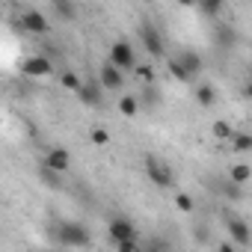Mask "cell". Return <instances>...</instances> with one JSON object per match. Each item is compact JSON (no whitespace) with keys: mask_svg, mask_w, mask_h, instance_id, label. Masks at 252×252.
I'll use <instances>...</instances> for the list:
<instances>
[{"mask_svg":"<svg viewBox=\"0 0 252 252\" xmlns=\"http://www.w3.org/2000/svg\"><path fill=\"white\" fill-rule=\"evenodd\" d=\"M134 74L143 80V86H146V83H155V68H152V63H146V65L137 63V65H134Z\"/></svg>","mask_w":252,"mask_h":252,"instance_id":"25","label":"cell"},{"mask_svg":"<svg viewBox=\"0 0 252 252\" xmlns=\"http://www.w3.org/2000/svg\"><path fill=\"white\" fill-rule=\"evenodd\" d=\"M42 163L48 166V169H57V172H68V166H71V155H68V149H48V155L42 158Z\"/></svg>","mask_w":252,"mask_h":252,"instance_id":"12","label":"cell"},{"mask_svg":"<svg viewBox=\"0 0 252 252\" xmlns=\"http://www.w3.org/2000/svg\"><path fill=\"white\" fill-rule=\"evenodd\" d=\"M21 71L27 74V77H48V74H54V63L48 60V57H27L24 63H21Z\"/></svg>","mask_w":252,"mask_h":252,"instance_id":"9","label":"cell"},{"mask_svg":"<svg viewBox=\"0 0 252 252\" xmlns=\"http://www.w3.org/2000/svg\"><path fill=\"white\" fill-rule=\"evenodd\" d=\"M140 39H143V48L149 51V57L152 60H163L166 57V45H163V36H160V30L155 27V24H143L140 27Z\"/></svg>","mask_w":252,"mask_h":252,"instance_id":"4","label":"cell"},{"mask_svg":"<svg viewBox=\"0 0 252 252\" xmlns=\"http://www.w3.org/2000/svg\"><path fill=\"white\" fill-rule=\"evenodd\" d=\"M228 143H231V149H234V152H240V155L252 152V134H237V131H234V137H231Z\"/></svg>","mask_w":252,"mask_h":252,"instance_id":"22","label":"cell"},{"mask_svg":"<svg viewBox=\"0 0 252 252\" xmlns=\"http://www.w3.org/2000/svg\"><path fill=\"white\" fill-rule=\"evenodd\" d=\"M60 83H63V89L77 92V86H80L83 80H80V74H74V71H63V74H60Z\"/></svg>","mask_w":252,"mask_h":252,"instance_id":"24","label":"cell"},{"mask_svg":"<svg viewBox=\"0 0 252 252\" xmlns=\"http://www.w3.org/2000/svg\"><path fill=\"white\" fill-rule=\"evenodd\" d=\"M222 196H225L228 202H240L246 193H243V184H237V181H225V184H222Z\"/></svg>","mask_w":252,"mask_h":252,"instance_id":"23","label":"cell"},{"mask_svg":"<svg viewBox=\"0 0 252 252\" xmlns=\"http://www.w3.org/2000/svg\"><path fill=\"white\" fill-rule=\"evenodd\" d=\"M39 181H42L45 187H51V190H63V172L48 169L45 163H42V169H39Z\"/></svg>","mask_w":252,"mask_h":252,"instance_id":"16","label":"cell"},{"mask_svg":"<svg viewBox=\"0 0 252 252\" xmlns=\"http://www.w3.org/2000/svg\"><path fill=\"white\" fill-rule=\"evenodd\" d=\"M54 240L60 246H92V234L83 222H71V220H63L57 222L54 228Z\"/></svg>","mask_w":252,"mask_h":252,"instance_id":"1","label":"cell"},{"mask_svg":"<svg viewBox=\"0 0 252 252\" xmlns=\"http://www.w3.org/2000/svg\"><path fill=\"white\" fill-rule=\"evenodd\" d=\"M222 3H225V0H196V6H199V12L205 18H217L220 9H222Z\"/></svg>","mask_w":252,"mask_h":252,"instance_id":"19","label":"cell"},{"mask_svg":"<svg viewBox=\"0 0 252 252\" xmlns=\"http://www.w3.org/2000/svg\"><path fill=\"white\" fill-rule=\"evenodd\" d=\"M196 243H208V228H205V231H202V228L196 231Z\"/></svg>","mask_w":252,"mask_h":252,"instance_id":"30","label":"cell"},{"mask_svg":"<svg viewBox=\"0 0 252 252\" xmlns=\"http://www.w3.org/2000/svg\"><path fill=\"white\" fill-rule=\"evenodd\" d=\"M181 6H196V0H178Z\"/></svg>","mask_w":252,"mask_h":252,"instance_id":"32","label":"cell"},{"mask_svg":"<svg viewBox=\"0 0 252 252\" xmlns=\"http://www.w3.org/2000/svg\"><path fill=\"white\" fill-rule=\"evenodd\" d=\"M119 113H122L125 119H134V116L140 113V98H134V95H122V98H119Z\"/></svg>","mask_w":252,"mask_h":252,"instance_id":"17","label":"cell"},{"mask_svg":"<svg viewBox=\"0 0 252 252\" xmlns=\"http://www.w3.org/2000/svg\"><path fill=\"white\" fill-rule=\"evenodd\" d=\"M89 140H92L95 146H110V131H104V128H92V131H89Z\"/></svg>","mask_w":252,"mask_h":252,"instance_id":"27","label":"cell"},{"mask_svg":"<svg viewBox=\"0 0 252 252\" xmlns=\"http://www.w3.org/2000/svg\"><path fill=\"white\" fill-rule=\"evenodd\" d=\"M196 101H199V107H214V101H217V89H214V83H208V80H202V83H196Z\"/></svg>","mask_w":252,"mask_h":252,"instance_id":"14","label":"cell"},{"mask_svg":"<svg viewBox=\"0 0 252 252\" xmlns=\"http://www.w3.org/2000/svg\"><path fill=\"white\" fill-rule=\"evenodd\" d=\"M18 27H21L24 33H30V36H45V33H48V18H45L39 9H27V12L21 15Z\"/></svg>","mask_w":252,"mask_h":252,"instance_id":"7","label":"cell"},{"mask_svg":"<svg viewBox=\"0 0 252 252\" xmlns=\"http://www.w3.org/2000/svg\"><path fill=\"white\" fill-rule=\"evenodd\" d=\"M175 208H178L181 214H190V211L196 208V205H193V196H190V193H178V196H175Z\"/></svg>","mask_w":252,"mask_h":252,"instance_id":"26","label":"cell"},{"mask_svg":"<svg viewBox=\"0 0 252 252\" xmlns=\"http://www.w3.org/2000/svg\"><path fill=\"white\" fill-rule=\"evenodd\" d=\"M214 36H217V45H220V48H234V45H237V30L228 27V24H220Z\"/></svg>","mask_w":252,"mask_h":252,"instance_id":"15","label":"cell"},{"mask_svg":"<svg viewBox=\"0 0 252 252\" xmlns=\"http://www.w3.org/2000/svg\"><path fill=\"white\" fill-rule=\"evenodd\" d=\"M77 98H80V104H86V107H98L101 98H104V86H101L98 80H83V83L77 86Z\"/></svg>","mask_w":252,"mask_h":252,"instance_id":"11","label":"cell"},{"mask_svg":"<svg viewBox=\"0 0 252 252\" xmlns=\"http://www.w3.org/2000/svg\"><path fill=\"white\" fill-rule=\"evenodd\" d=\"M116 249L119 252H140V243H137V237H125V240H116Z\"/></svg>","mask_w":252,"mask_h":252,"instance_id":"28","label":"cell"},{"mask_svg":"<svg viewBox=\"0 0 252 252\" xmlns=\"http://www.w3.org/2000/svg\"><path fill=\"white\" fill-rule=\"evenodd\" d=\"M175 60L184 65V71L193 77V83H196V80H199V74L205 71V60H202V54H199V51H193V48L178 51V54H175Z\"/></svg>","mask_w":252,"mask_h":252,"instance_id":"6","label":"cell"},{"mask_svg":"<svg viewBox=\"0 0 252 252\" xmlns=\"http://www.w3.org/2000/svg\"><path fill=\"white\" fill-rule=\"evenodd\" d=\"M252 178V169H249V163H234L231 169H228V181H237V184H246Z\"/></svg>","mask_w":252,"mask_h":252,"instance_id":"20","label":"cell"},{"mask_svg":"<svg viewBox=\"0 0 252 252\" xmlns=\"http://www.w3.org/2000/svg\"><path fill=\"white\" fill-rule=\"evenodd\" d=\"M98 83H101L104 89H110V92H119V89H125V71H119L116 65L104 63L101 71H98Z\"/></svg>","mask_w":252,"mask_h":252,"instance_id":"10","label":"cell"},{"mask_svg":"<svg viewBox=\"0 0 252 252\" xmlns=\"http://www.w3.org/2000/svg\"><path fill=\"white\" fill-rule=\"evenodd\" d=\"M107 63H110V65H116L119 71H134V65H137L134 45H131V42H125V39H116V42L110 45Z\"/></svg>","mask_w":252,"mask_h":252,"instance_id":"2","label":"cell"},{"mask_svg":"<svg viewBox=\"0 0 252 252\" xmlns=\"http://www.w3.org/2000/svg\"><path fill=\"white\" fill-rule=\"evenodd\" d=\"M211 134H214L217 140H222V143H228V140L234 137V128H231V125H228L225 119H217V122L211 125Z\"/></svg>","mask_w":252,"mask_h":252,"instance_id":"18","label":"cell"},{"mask_svg":"<svg viewBox=\"0 0 252 252\" xmlns=\"http://www.w3.org/2000/svg\"><path fill=\"white\" fill-rule=\"evenodd\" d=\"M217 249H220V252H234V243H220Z\"/></svg>","mask_w":252,"mask_h":252,"instance_id":"31","label":"cell"},{"mask_svg":"<svg viewBox=\"0 0 252 252\" xmlns=\"http://www.w3.org/2000/svg\"><path fill=\"white\" fill-rule=\"evenodd\" d=\"M146 175H149V181L158 184V187H172V184H175V172H172L169 163L160 160L158 155H146Z\"/></svg>","mask_w":252,"mask_h":252,"instance_id":"3","label":"cell"},{"mask_svg":"<svg viewBox=\"0 0 252 252\" xmlns=\"http://www.w3.org/2000/svg\"><path fill=\"white\" fill-rule=\"evenodd\" d=\"M222 220H225V228H228V237L240 246V249H249L252 246V231H249V222L246 220H240V217H234V214H222Z\"/></svg>","mask_w":252,"mask_h":252,"instance_id":"5","label":"cell"},{"mask_svg":"<svg viewBox=\"0 0 252 252\" xmlns=\"http://www.w3.org/2000/svg\"><path fill=\"white\" fill-rule=\"evenodd\" d=\"M51 9L60 21H74L77 18V6H74V0H51Z\"/></svg>","mask_w":252,"mask_h":252,"instance_id":"13","label":"cell"},{"mask_svg":"<svg viewBox=\"0 0 252 252\" xmlns=\"http://www.w3.org/2000/svg\"><path fill=\"white\" fill-rule=\"evenodd\" d=\"M166 68H169V74H172L175 80H181V83H193V77L184 71V65H181L175 57H169V60H166Z\"/></svg>","mask_w":252,"mask_h":252,"instance_id":"21","label":"cell"},{"mask_svg":"<svg viewBox=\"0 0 252 252\" xmlns=\"http://www.w3.org/2000/svg\"><path fill=\"white\" fill-rule=\"evenodd\" d=\"M146 104H149V107L160 104V92L155 89V83H146Z\"/></svg>","mask_w":252,"mask_h":252,"instance_id":"29","label":"cell"},{"mask_svg":"<svg viewBox=\"0 0 252 252\" xmlns=\"http://www.w3.org/2000/svg\"><path fill=\"white\" fill-rule=\"evenodd\" d=\"M107 234H110L113 243H116V240H125V237H137V225H134L128 217H113V220L107 222Z\"/></svg>","mask_w":252,"mask_h":252,"instance_id":"8","label":"cell"}]
</instances>
